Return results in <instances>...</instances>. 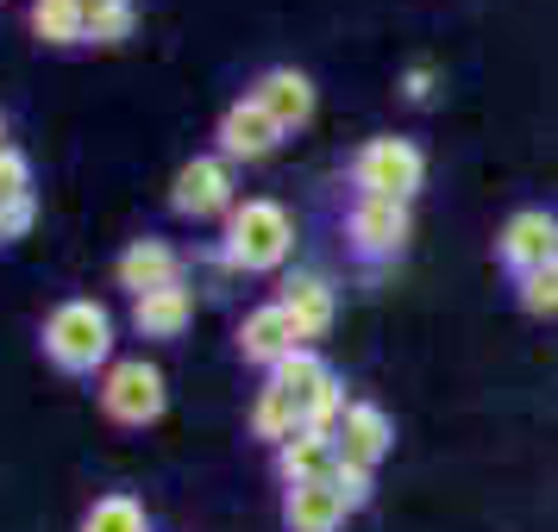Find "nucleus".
Listing matches in <instances>:
<instances>
[{
    "instance_id": "nucleus-1",
    "label": "nucleus",
    "mask_w": 558,
    "mask_h": 532,
    "mask_svg": "<svg viewBox=\"0 0 558 532\" xmlns=\"http://www.w3.org/2000/svg\"><path fill=\"white\" fill-rule=\"evenodd\" d=\"M107 351H113V320H107V307L63 301L51 320H45V357H51L57 370L95 376V363H107Z\"/></svg>"
},
{
    "instance_id": "nucleus-2",
    "label": "nucleus",
    "mask_w": 558,
    "mask_h": 532,
    "mask_svg": "<svg viewBox=\"0 0 558 532\" xmlns=\"http://www.w3.org/2000/svg\"><path fill=\"white\" fill-rule=\"evenodd\" d=\"M427 182V151L414 138H364L352 157V188L377 201H414Z\"/></svg>"
},
{
    "instance_id": "nucleus-3",
    "label": "nucleus",
    "mask_w": 558,
    "mask_h": 532,
    "mask_svg": "<svg viewBox=\"0 0 558 532\" xmlns=\"http://www.w3.org/2000/svg\"><path fill=\"white\" fill-rule=\"evenodd\" d=\"M295 251V220L277 201H245L227 213V263L232 270H277Z\"/></svg>"
},
{
    "instance_id": "nucleus-4",
    "label": "nucleus",
    "mask_w": 558,
    "mask_h": 532,
    "mask_svg": "<svg viewBox=\"0 0 558 532\" xmlns=\"http://www.w3.org/2000/svg\"><path fill=\"white\" fill-rule=\"evenodd\" d=\"M414 238V213L408 201H377V195H357L345 213V251L357 263H396Z\"/></svg>"
},
{
    "instance_id": "nucleus-5",
    "label": "nucleus",
    "mask_w": 558,
    "mask_h": 532,
    "mask_svg": "<svg viewBox=\"0 0 558 532\" xmlns=\"http://www.w3.org/2000/svg\"><path fill=\"white\" fill-rule=\"evenodd\" d=\"M163 370L145 363V357H126V363H113L101 382V407L107 420H120V426H151L157 413H163Z\"/></svg>"
},
{
    "instance_id": "nucleus-6",
    "label": "nucleus",
    "mask_w": 558,
    "mask_h": 532,
    "mask_svg": "<svg viewBox=\"0 0 558 532\" xmlns=\"http://www.w3.org/2000/svg\"><path fill=\"white\" fill-rule=\"evenodd\" d=\"M553 238H558V220L546 207H521V213H508L502 232H496V263H502L508 276L521 282L527 270L539 263H553Z\"/></svg>"
},
{
    "instance_id": "nucleus-7",
    "label": "nucleus",
    "mask_w": 558,
    "mask_h": 532,
    "mask_svg": "<svg viewBox=\"0 0 558 532\" xmlns=\"http://www.w3.org/2000/svg\"><path fill=\"white\" fill-rule=\"evenodd\" d=\"M332 445H339V463L377 470L383 457H389V445H396V420L377 401H345L339 426H332Z\"/></svg>"
},
{
    "instance_id": "nucleus-8",
    "label": "nucleus",
    "mask_w": 558,
    "mask_h": 532,
    "mask_svg": "<svg viewBox=\"0 0 558 532\" xmlns=\"http://www.w3.org/2000/svg\"><path fill=\"white\" fill-rule=\"evenodd\" d=\"M170 207L182 220H207V213H232V170L227 157H195L177 170V188H170Z\"/></svg>"
},
{
    "instance_id": "nucleus-9",
    "label": "nucleus",
    "mask_w": 558,
    "mask_h": 532,
    "mask_svg": "<svg viewBox=\"0 0 558 532\" xmlns=\"http://www.w3.org/2000/svg\"><path fill=\"white\" fill-rule=\"evenodd\" d=\"M282 138H289V132H282L277 120L252 101V95H245V101H232L227 113H220V157H227V163H257V157L277 151Z\"/></svg>"
},
{
    "instance_id": "nucleus-10",
    "label": "nucleus",
    "mask_w": 558,
    "mask_h": 532,
    "mask_svg": "<svg viewBox=\"0 0 558 532\" xmlns=\"http://www.w3.org/2000/svg\"><path fill=\"white\" fill-rule=\"evenodd\" d=\"M289 351H302V332H295V320L282 313V301H264V307H252V313L239 320V357H245V363L277 370Z\"/></svg>"
},
{
    "instance_id": "nucleus-11",
    "label": "nucleus",
    "mask_w": 558,
    "mask_h": 532,
    "mask_svg": "<svg viewBox=\"0 0 558 532\" xmlns=\"http://www.w3.org/2000/svg\"><path fill=\"white\" fill-rule=\"evenodd\" d=\"M252 101L264 107L282 132H302L307 120H314V82H307L302 70H264V76L252 82Z\"/></svg>"
},
{
    "instance_id": "nucleus-12",
    "label": "nucleus",
    "mask_w": 558,
    "mask_h": 532,
    "mask_svg": "<svg viewBox=\"0 0 558 532\" xmlns=\"http://www.w3.org/2000/svg\"><path fill=\"white\" fill-rule=\"evenodd\" d=\"M120 288H132V301L138 295H151V288H177L182 282V257L163 245V238H138V245H126L120 251Z\"/></svg>"
},
{
    "instance_id": "nucleus-13",
    "label": "nucleus",
    "mask_w": 558,
    "mask_h": 532,
    "mask_svg": "<svg viewBox=\"0 0 558 532\" xmlns=\"http://www.w3.org/2000/svg\"><path fill=\"white\" fill-rule=\"evenodd\" d=\"M345 495L332 488V482H295L289 495H282V527L289 532H339L345 527Z\"/></svg>"
},
{
    "instance_id": "nucleus-14",
    "label": "nucleus",
    "mask_w": 558,
    "mask_h": 532,
    "mask_svg": "<svg viewBox=\"0 0 558 532\" xmlns=\"http://www.w3.org/2000/svg\"><path fill=\"white\" fill-rule=\"evenodd\" d=\"M282 313L295 320V332H302V345L307 338H327V326H332V282L327 276H314V270H302V276H289L282 282Z\"/></svg>"
},
{
    "instance_id": "nucleus-15",
    "label": "nucleus",
    "mask_w": 558,
    "mask_h": 532,
    "mask_svg": "<svg viewBox=\"0 0 558 532\" xmlns=\"http://www.w3.org/2000/svg\"><path fill=\"white\" fill-rule=\"evenodd\" d=\"M332 470H339V445H332V432H295L289 445H277L282 488H295V482H332Z\"/></svg>"
},
{
    "instance_id": "nucleus-16",
    "label": "nucleus",
    "mask_w": 558,
    "mask_h": 532,
    "mask_svg": "<svg viewBox=\"0 0 558 532\" xmlns=\"http://www.w3.org/2000/svg\"><path fill=\"white\" fill-rule=\"evenodd\" d=\"M189 313H195V295L189 288H151V295H138L132 301V326L145 332V338H177L189 326Z\"/></svg>"
},
{
    "instance_id": "nucleus-17",
    "label": "nucleus",
    "mask_w": 558,
    "mask_h": 532,
    "mask_svg": "<svg viewBox=\"0 0 558 532\" xmlns=\"http://www.w3.org/2000/svg\"><path fill=\"white\" fill-rule=\"evenodd\" d=\"M132 0H82V38L88 45H120L132 38Z\"/></svg>"
},
{
    "instance_id": "nucleus-18",
    "label": "nucleus",
    "mask_w": 558,
    "mask_h": 532,
    "mask_svg": "<svg viewBox=\"0 0 558 532\" xmlns=\"http://www.w3.org/2000/svg\"><path fill=\"white\" fill-rule=\"evenodd\" d=\"M32 32L45 45H82V0H38L32 7Z\"/></svg>"
},
{
    "instance_id": "nucleus-19",
    "label": "nucleus",
    "mask_w": 558,
    "mask_h": 532,
    "mask_svg": "<svg viewBox=\"0 0 558 532\" xmlns=\"http://www.w3.org/2000/svg\"><path fill=\"white\" fill-rule=\"evenodd\" d=\"M82 532H151V520H145V507L132 495H101L82 514Z\"/></svg>"
},
{
    "instance_id": "nucleus-20",
    "label": "nucleus",
    "mask_w": 558,
    "mask_h": 532,
    "mask_svg": "<svg viewBox=\"0 0 558 532\" xmlns=\"http://www.w3.org/2000/svg\"><path fill=\"white\" fill-rule=\"evenodd\" d=\"M252 432H257V438H270V445H289V438L302 432V420H295V407L282 401V395H277V388H270V382L257 388V407H252Z\"/></svg>"
},
{
    "instance_id": "nucleus-21",
    "label": "nucleus",
    "mask_w": 558,
    "mask_h": 532,
    "mask_svg": "<svg viewBox=\"0 0 558 532\" xmlns=\"http://www.w3.org/2000/svg\"><path fill=\"white\" fill-rule=\"evenodd\" d=\"M514 295H521V307H527V313H546V320H553V313H558V263L527 270V276L514 282Z\"/></svg>"
},
{
    "instance_id": "nucleus-22",
    "label": "nucleus",
    "mask_w": 558,
    "mask_h": 532,
    "mask_svg": "<svg viewBox=\"0 0 558 532\" xmlns=\"http://www.w3.org/2000/svg\"><path fill=\"white\" fill-rule=\"evenodd\" d=\"M32 195V170H26V157H0V207H13V201H26Z\"/></svg>"
},
{
    "instance_id": "nucleus-23",
    "label": "nucleus",
    "mask_w": 558,
    "mask_h": 532,
    "mask_svg": "<svg viewBox=\"0 0 558 532\" xmlns=\"http://www.w3.org/2000/svg\"><path fill=\"white\" fill-rule=\"evenodd\" d=\"M332 488H339V495H345V507H364L371 502V470H352V463H339V470H332Z\"/></svg>"
},
{
    "instance_id": "nucleus-24",
    "label": "nucleus",
    "mask_w": 558,
    "mask_h": 532,
    "mask_svg": "<svg viewBox=\"0 0 558 532\" xmlns=\"http://www.w3.org/2000/svg\"><path fill=\"white\" fill-rule=\"evenodd\" d=\"M433 88H439V70H433V63H408V76H402V95H408V101L427 107Z\"/></svg>"
},
{
    "instance_id": "nucleus-25",
    "label": "nucleus",
    "mask_w": 558,
    "mask_h": 532,
    "mask_svg": "<svg viewBox=\"0 0 558 532\" xmlns=\"http://www.w3.org/2000/svg\"><path fill=\"white\" fill-rule=\"evenodd\" d=\"M26 226H32V195L26 201H13V207H0V232H7V238H20Z\"/></svg>"
},
{
    "instance_id": "nucleus-26",
    "label": "nucleus",
    "mask_w": 558,
    "mask_h": 532,
    "mask_svg": "<svg viewBox=\"0 0 558 532\" xmlns=\"http://www.w3.org/2000/svg\"><path fill=\"white\" fill-rule=\"evenodd\" d=\"M0 157H7V126H0Z\"/></svg>"
},
{
    "instance_id": "nucleus-27",
    "label": "nucleus",
    "mask_w": 558,
    "mask_h": 532,
    "mask_svg": "<svg viewBox=\"0 0 558 532\" xmlns=\"http://www.w3.org/2000/svg\"><path fill=\"white\" fill-rule=\"evenodd\" d=\"M553 263H558V238H553Z\"/></svg>"
},
{
    "instance_id": "nucleus-28",
    "label": "nucleus",
    "mask_w": 558,
    "mask_h": 532,
    "mask_svg": "<svg viewBox=\"0 0 558 532\" xmlns=\"http://www.w3.org/2000/svg\"><path fill=\"white\" fill-rule=\"evenodd\" d=\"M0 238H7V232H0Z\"/></svg>"
}]
</instances>
